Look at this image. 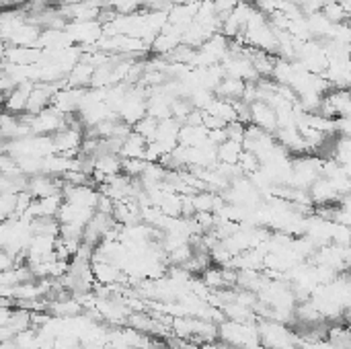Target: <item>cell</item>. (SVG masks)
<instances>
[{
    "label": "cell",
    "instance_id": "cell-6",
    "mask_svg": "<svg viewBox=\"0 0 351 349\" xmlns=\"http://www.w3.org/2000/svg\"><path fill=\"white\" fill-rule=\"evenodd\" d=\"M144 152H146V140L132 130V134L121 142L117 156L119 158H142L144 160Z\"/></svg>",
    "mask_w": 351,
    "mask_h": 349
},
{
    "label": "cell",
    "instance_id": "cell-4",
    "mask_svg": "<svg viewBox=\"0 0 351 349\" xmlns=\"http://www.w3.org/2000/svg\"><path fill=\"white\" fill-rule=\"evenodd\" d=\"M308 195L313 200V206H331V204H337L339 202V193L335 191L333 183L325 177H319L311 189H308Z\"/></svg>",
    "mask_w": 351,
    "mask_h": 349
},
{
    "label": "cell",
    "instance_id": "cell-1",
    "mask_svg": "<svg viewBox=\"0 0 351 349\" xmlns=\"http://www.w3.org/2000/svg\"><path fill=\"white\" fill-rule=\"evenodd\" d=\"M218 339L232 349H249L259 344L257 325L253 323H237V321H222L218 323Z\"/></svg>",
    "mask_w": 351,
    "mask_h": 349
},
{
    "label": "cell",
    "instance_id": "cell-7",
    "mask_svg": "<svg viewBox=\"0 0 351 349\" xmlns=\"http://www.w3.org/2000/svg\"><path fill=\"white\" fill-rule=\"evenodd\" d=\"M241 154H243V144H241V142L224 140L222 144H218V146H216L218 163H224V165H237Z\"/></svg>",
    "mask_w": 351,
    "mask_h": 349
},
{
    "label": "cell",
    "instance_id": "cell-2",
    "mask_svg": "<svg viewBox=\"0 0 351 349\" xmlns=\"http://www.w3.org/2000/svg\"><path fill=\"white\" fill-rule=\"evenodd\" d=\"M84 140V132L80 128H72V125H66L62 128L60 132H56L51 136V142H53V152L56 154H64L68 158H74L78 156L80 152V144Z\"/></svg>",
    "mask_w": 351,
    "mask_h": 349
},
{
    "label": "cell",
    "instance_id": "cell-8",
    "mask_svg": "<svg viewBox=\"0 0 351 349\" xmlns=\"http://www.w3.org/2000/svg\"><path fill=\"white\" fill-rule=\"evenodd\" d=\"M156 125H158V119H154V117H150V115H144L142 119H138V121L132 125V130H134L138 136H142L146 142H150V140L154 138Z\"/></svg>",
    "mask_w": 351,
    "mask_h": 349
},
{
    "label": "cell",
    "instance_id": "cell-5",
    "mask_svg": "<svg viewBox=\"0 0 351 349\" xmlns=\"http://www.w3.org/2000/svg\"><path fill=\"white\" fill-rule=\"evenodd\" d=\"M179 146L185 148H195L202 146L204 142H208V130L204 125H189V123H181L179 130V138H177Z\"/></svg>",
    "mask_w": 351,
    "mask_h": 349
},
{
    "label": "cell",
    "instance_id": "cell-3",
    "mask_svg": "<svg viewBox=\"0 0 351 349\" xmlns=\"http://www.w3.org/2000/svg\"><path fill=\"white\" fill-rule=\"evenodd\" d=\"M249 107H251V123L265 130V132H269V134H274L276 128H278L276 111L263 101H253V103H249Z\"/></svg>",
    "mask_w": 351,
    "mask_h": 349
}]
</instances>
